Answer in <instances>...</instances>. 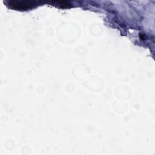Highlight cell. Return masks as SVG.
I'll return each instance as SVG.
<instances>
[{"label": "cell", "mask_w": 155, "mask_h": 155, "mask_svg": "<svg viewBox=\"0 0 155 155\" xmlns=\"http://www.w3.org/2000/svg\"><path fill=\"white\" fill-rule=\"evenodd\" d=\"M9 7L10 8L17 10H27L33 6V3L31 2H17L12 1L9 2Z\"/></svg>", "instance_id": "obj_1"}]
</instances>
